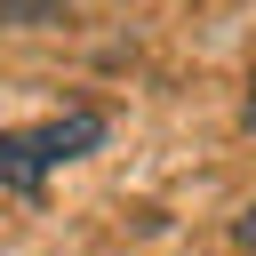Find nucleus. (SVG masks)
<instances>
[{"mask_svg": "<svg viewBox=\"0 0 256 256\" xmlns=\"http://www.w3.org/2000/svg\"><path fill=\"white\" fill-rule=\"evenodd\" d=\"M96 144H104V112H56V120H32V128H0V184L40 192L64 160H80Z\"/></svg>", "mask_w": 256, "mask_h": 256, "instance_id": "f257e3e1", "label": "nucleus"}, {"mask_svg": "<svg viewBox=\"0 0 256 256\" xmlns=\"http://www.w3.org/2000/svg\"><path fill=\"white\" fill-rule=\"evenodd\" d=\"M240 240H248V248H256V208H248V224H240Z\"/></svg>", "mask_w": 256, "mask_h": 256, "instance_id": "f03ea898", "label": "nucleus"}, {"mask_svg": "<svg viewBox=\"0 0 256 256\" xmlns=\"http://www.w3.org/2000/svg\"><path fill=\"white\" fill-rule=\"evenodd\" d=\"M248 128H256V88H248Z\"/></svg>", "mask_w": 256, "mask_h": 256, "instance_id": "7ed1b4c3", "label": "nucleus"}]
</instances>
